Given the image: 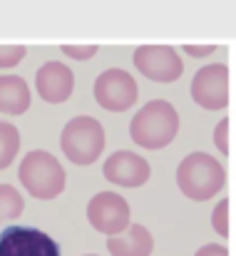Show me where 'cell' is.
<instances>
[{
    "instance_id": "cell-4",
    "label": "cell",
    "mask_w": 236,
    "mask_h": 256,
    "mask_svg": "<svg viewBox=\"0 0 236 256\" xmlns=\"http://www.w3.org/2000/svg\"><path fill=\"white\" fill-rule=\"evenodd\" d=\"M60 147L68 157V162L78 167L94 164L104 152V127L90 114L72 117L60 134Z\"/></svg>"
},
{
    "instance_id": "cell-21",
    "label": "cell",
    "mask_w": 236,
    "mask_h": 256,
    "mask_svg": "<svg viewBox=\"0 0 236 256\" xmlns=\"http://www.w3.org/2000/svg\"><path fill=\"white\" fill-rule=\"evenodd\" d=\"M194 256H229V252L222 244H204Z\"/></svg>"
},
{
    "instance_id": "cell-3",
    "label": "cell",
    "mask_w": 236,
    "mask_h": 256,
    "mask_svg": "<svg viewBox=\"0 0 236 256\" xmlns=\"http://www.w3.org/2000/svg\"><path fill=\"white\" fill-rule=\"evenodd\" d=\"M18 179L28 189V194L40 202H50L60 196L68 184V174L62 170V164L45 150H32L22 157Z\"/></svg>"
},
{
    "instance_id": "cell-20",
    "label": "cell",
    "mask_w": 236,
    "mask_h": 256,
    "mask_svg": "<svg viewBox=\"0 0 236 256\" xmlns=\"http://www.w3.org/2000/svg\"><path fill=\"white\" fill-rule=\"evenodd\" d=\"M182 50L189 58H206V55H214L216 52V45H184Z\"/></svg>"
},
{
    "instance_id": "cell-2",
    "label": "cell",
    "mask_w": 236,
    "mask_h": 256,
    "mask_svg": "<svg viewBox=\"0 0 236 256\" xmlns=\"http://www.w3.org/2000/svg\"><path fill=\"white\" fill-rule=\"evenodd\" d=\"M176 184H179V189H182V194L186 199H192V202H209V199H214L224 189L226 170L212 154L192 152L176 167Z\"/></svg>"
},
{
    "instance_id": "cell-16",
    "label": "cell",
    "mask_w": 236,
    "mask_h": 256,
    "mask_svg": "<svg viewBox=\"0 0 236 256\" xmlns=\"http://www.w3.org/2000/svg\"><path fill=\"white\" fill-rule=\"evenodd\" d=\"M212 226L219 236H229L232 234V202L229 199H222L214 212H212Z\"/></svg>"
},
{
    "instance_id": "cell-12",
    "label": "cell",
    "mask_w": 236,
    "mask_h": 256,
    "mask_svg": "<svg viewBox=\"0 0 236 256\" xmlns=\"http://www.w3.org/2000/svg\"><path fill=\"white\" fill-rule=\"evenodd\" d=\"M107 252L112 256H150L154 252V236L142 224H130L122 234L107 239Z\"/></svg>"
},
{
    "instance_id": "cell-5",
    "label": "cell",
    "mask_w": 236,
    "mask_h": 256,
    "mask_svg": "<svg viewBox=\"0 0 236 256\" xmlns=\"http://www.w3.org/2000/svg\"><path fill=\"white\" fill-rule=\"evenodd\" d=\"M130 202L117 192H100L87 202V222L104 236H117L130 226Z\"/></svg>"
},
{
    "instance_id": "cell-14",
    "label": "cell",
    "mask_w": 236,
    "mask_h": 256,
    "mask_svg": "<svg viewBox=\"0 0 236 256\" xmlns=\"http://www.w3.org/2000/svg\"><path fill=\"white\" fill-rule=\"evenodd\" d=\"M20 152V132L12 122L0 120V170H8Z\"/></svg>"
},
{
    "instance_id": "cell-13",
    "label": "cell",
    "mask_w": 236,
    "mask_h": 256,
    "mask_svg": "<svg viewBox=\"0 0 236 256\" xmlns=\"http://www.w3.org/2000/svg\"><path fill=\"white\" fill-rule=\"evenodd\" d=\"M30 87L20 75H0V112L20 117L30 110Z\"/></svg>"
},
{
    "instance_id": "cell-10",
    "label": "cell",
    "mask_w": 236,
    "mask_h": 256,
    "mask_svg": "<svg viewBox=\"0 0 236 256\" xmlns=\"http://www.w3.org/2000/svg\"><path fill=\"white\" fill-rule=\"evenodd\" d=\"M102 174L107 182L117 184V186H127V189H137L142 184L150 182L152 167L150 162L130 150H117L107 157V162L102 164Z\"/></svg>"
},
{
    "instance_id": "cell-17",
    "label": "cell",
    "mask_w": 236,
    "mask_h": 256,
    "mask_svg": "<svg viewBox=\"0 0 236 256\" xmlns=\"http://www.w3.org/2000/svg\"><path fill=\"white\" fill-rule=\"evenodd\" d=\"M28 55L25 45H0V70H10L20 65Z\"/></svg>"
},
{
    "instance_id": "cell-22",
    "label": "cell",
    "mask_w": 236,
    "mask_h": 256,
    "mask_svg": "<svg viewBox=\"0 0 236 256\" xmlns=\"http://www.w3.org/2000/svg\"><path fill=\"white\" fill-rule=\"evenodd\" d=\"M84 256H100V254H84Z\"/></svg>"
},
{
    "instance_id": "cell-6",
    "label": "cell",
    "mask_w": 236,
    "mask_h": 256,
    "mask_svg": "<svg viewBox=\"0 0 236 256\" xmlns=\"http://www.w3.org/2000/svg\"><path fill=\"white\" fill-rule=\"evenodd\" d=\"M92 92H94V102L107 112H127L140 97V87L134 78L122 68H110L100 72Z\"/></svg>"
},
{
    "instance_id": "cell-11",
    "label": "cell",
    "mask_w": 236,
    "mask_h": 256,
    "mask_svg": "<svg viewBox=\"0 0 236 256\" xmlns=\"http://www.w3.org/2000/svg\"><path fill=\"white\" fill-rule=\"evenodd\" d=\"M35 87H38V94L48 104H62L70 100V94L75 90V75L65 62L48 60L35 72Z\"/></svg>"
},
{
    "instance_id": "cell-8",
    "label": "cell",
    "mask_w": 236,
    "mask_h": 256,
    "mask_svg": "<svg viewBox=\"0 0 236 256\" xmlns=\"http://www.w3.org/2000/svg\"><path fill=\"white\" fill-rule=\"evenodd\" d=\"M0 256H62L58 242L38 226L10 224L0 232Z\"/></svg>"
},
{
    "instance_id": "cell-18",
    "label": "cell",
    "mask_w": 236,
    "mask_h": 256,
    "mask_svg": "<svg viewBox=\"0 0 236 256\" xmlns=\"http://www.w3.org/2000/svg\"><path fill=\"white\" fill-rule=\"evenodd\" d=\"M214 144H216V150L222 154H229L232 152V120L229 117L219 120V124L214 130Z\"/></svg>"
},
{
    "instance_id": "cell-1",
    "label": "cell",
    "mask_w": 236,
    "mask_h": 256,
    "mask_svg": "<svg viewBox=\"0 0 236 256\" xmlns=\"http://www.w3.org/2000/svg\"><path fill=\"white\" fill-rule=\"evenodd\" d=\"M179 132V112L166 100L147 102L130 122V137L144 150H164Z\"/></svg>"
},
{
    "instance_id": "cell-7",
    "label": "cell",
    "mask_w": 236,
    "mask_h": 256,
    "mask_svg": "<svg viewBox=\"0 0 236 256\" xmlns=\"http://www.w3.org/2000/svg\"><path fill=\"white\" fill-rule=\"evenodd\" d=\"M134 68L159 85H172L184 72V62L172 45H140L134 50Z\"/></svg>"
},
{
    "instance_id": "cell-19",
    "label": "cell",
    "mask_w": 236,
    "mask_h": 256,
    "mask_svg": "<svg viewBox=\"0 0 236 256\" xmlns=\"http://www.w3.org/2000/svg\"><path fill=\"white\" fill-rule=\"evenodd\" d=\"M60 50H62L68 58L78 60V62H84V60H90V58H94V55L100 52L97 45H62Z\"/></svg>"
},
{
    "instance_id": "cell-9",
    "label": "cell",
    "mask_w": 236,
    "mask_h": 256,
    "mask_svg": "<svg viewBox=\"0 0 236 256\" xmlns=\"http://www.w3.org/2000/svg\"><path fill=\"white\" fill-rule=\"evenodd\" d=\"M192 100L204 110H224L229 104V70L222 62L204 65L192 80Z\"/></svg>"
},
{
    "instance_id": "cell-15",
    "label": "cell",
    "mask_w": 236,
    "mask_h": 256,
    "mask_svg": "<svg viewBox=\"0 0 236 256\" xmlns=\"http://www.w3.org/2000/svg\"><path fill=\"white\" fill-rule=\"evenodd\" d=\"M22 209H25L22 194L12 184H0V224L15 222L22 214Z\"/></svg>"
}]
</instances>
